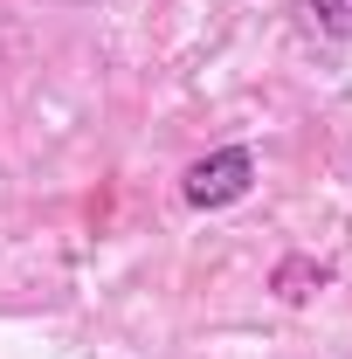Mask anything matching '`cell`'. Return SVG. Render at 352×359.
<instances>
[{
	"mask_svg": "<svg viewBox=\"0 0 352 359\" xmlns=\"http://www.w3.org/2000/svg\"><path fill=\"white\" fill-rule=\"evenodd\" d=\"M256 152L249 145H215V152H201L187 173H180V201L187 208H201V215H221V208H235V201H249L256 194Z\"/></svg>",
	"mask_w": 352,
	"mask_h": 359,
	"instance_id": "obj_1",
	"label": "cell"
},
{
	"mask_svg": "<svg viewBox=\"0 0 352 359\" xmlns=\"http://www.w3.org/2000/svg\"><path fill=\"white\" fill-rule=\"evenodd\" d=\"M311 21H318V35L352 42V0H311Z\"/></svg>",
	"mask_w": 352,
	"mask_h": 359,
	"instance_id": "obj_3",
	"label": "cell"
},
{
	"mask_svg": "<svg viewBox=\"0 0 352 359\" xmlns=\"http://www.w3.org/2000/svg\"><path fill=\"white\" fill-rule=\"evenodd\" d=\"M332 283V269L318 263V256H283V263L269 269V290L283 297V304H304L311 290H325Z\"/></svg>",
	"mask_w": 352,
	"mask_h": 359,
	"instance_id": "obj_2",
	"label": "cell"
}]
</instances>
